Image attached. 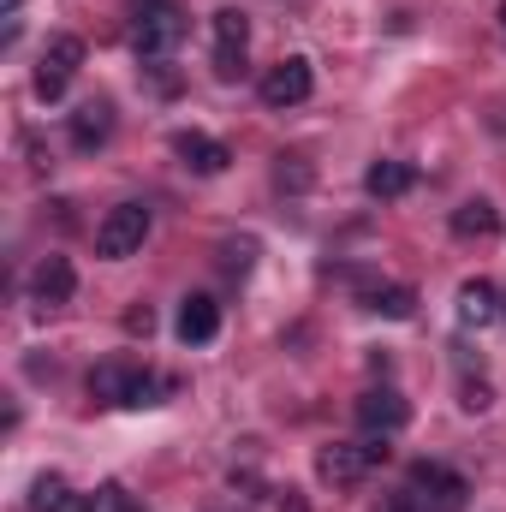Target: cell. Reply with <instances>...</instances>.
Wrapping results in <instances>:
<instances>
[{
    "instance_id": "6da1fadb",
    "label": "cell",
    "mask_w": 506,
    "mask_h": 512,
    "mask_svg": "<svg viewBox=\"0 0 506 512\" xmlns=\"http://www.w3.org/2000/svg\"><path fill=\"white\" fill-rule=\"evenodd\" d=\"M381 459H387V435H370V441H328V447L316 453V477L334 483V489H358Z\"/></svg>"
},
{
    "instance_id": "7a4b0ae2",
    "label": "cell",
    "mask_w": 506,
    "mask_h": 512,
    "mask_svg": "<svg viewBox=\"0 0 506 512\" xmlns=\"http://www.w3.org/2000/svg\"><path fill=\"white\" fill-rule=\"evenodd\" d=\"M143 239H149V209L143 203H114L102 215V227H96V256L126 262V256L143 251Z\"/></svg>"
},
{
    "instance_id": "3957f363",
    "label": "cell",
    "mask_w": 506,
    "mask_h": 512,
    "mask_svg": "<svg viewBox=\"0 0 506 512\" xmlns=\"http://www.w3.org/2000/svg\"><path fill=\"white\" fill-rule=\"evenodd\" d=\"M185 30H191V24H185V6H179V0H167L161 12L137 18V36H131V48H137V60H143V66H161V60H167V54L185 42Z\"/></svg>"
},
{
    "instance_id": "277c9868",
    "label": "cell",
    "mask_w": 506,
    "mask_h": 512,
    "mask_svg": "<svg viewBox=\"0 0 506 512\" xmlns=\"http://www.w3.org/2000/svg\"><path fill=\"white\" fill-rule=\"evenodd\" d=\"M411 489H417V501L429 512H465V495H471V483L453 465H441V459H417L411 465Z\"/></svg>"
},
{
    "instance_id": "5b68a950",
    "label": "cell",
    "mask_w": 506,
    "mask_h": 512,
    "mask_svg": "<svg viewBox=\"0 0 506 512\" xmlns=\"http://www.w3.org/2000/svg\"><path fill=\"white\" fill-rule=\"evenodd\" d=\"M78 66H84V36H48L42 66H36V96L42 102H60L66 84L78 78Z\"/></svg>"
},
{
    "instance_id": "8992f818",
    "label": "cell",
    "mask_w": 506,
    "mask_h": 512,
    "mask_svg": "<svg viewBox=\"0 0 506 512\" xmlns=\"http://www.w3.org/2000/svg\"><path fill=\"white\" fill-rule=\"evenodd\" d=\"M209 30H215V72L233 84V78H245V42H251V18L239 12V6H221L215 18H209Z\"/></svg>"
},
{
    "instance_id": "52a82bcc",
    "label": "cell",
    "mask_w": 506,
    "mask_h": 512,
    "mask_svg": "<svg viewBox=\"0 0 506 512\" xmlns=\"http://www.w3.org/2000/svg\"><path fill=\"white\" fill-rule=\"evenodd\" d=\"M310 90H316V72H310V60H298V54L262 72V102H268V108H298V102H310Z\"/></svg>"
},
{
    "instance_id": "ba28073f",
    "label": "cell",
    "mask_w": 506,
    "mask_h": 512,
    "mask_svg": "<svg viewBox=\"0 0 506 512\" xmlns=\"http://www.w3.org/2000/svg\"><path fill=\"white\" fill-rule=\"evenodd\" d=\"M405 423H411V405H405L399 387H370V393L358 399V429H364V435H399Z\"/></svg>"
},
{
    "instance_id": "9c48e42d",
    "label": "cell",
    "mask_w": 506,
    "mask_h": 512,
    "mask_svg": "<svg viewBox=\"0 0 506 512\" xmlns=\"http://www.w3.org/2000/svg\"><path fill=\"white\" fill-rule=\"evenodd\" d=\"M173 155H179L191 173H203V179L227 173V161H233V149H227L221 137H209V131H179V137H173Z\"/></svg>"
},
{
    "instance_id": "30bf717a",
    "label": "cell",
    "mask_w": 506,
    "mask_h": 512,
    "mask_svg": "<svg viewBox=\"0 0 506 512\" xmlns=\"http://www.w3.org/2000/svg\"><path fill=\"white\" fill-rule=\"evenodd\" d=\"M72 292H78V268L66 256H42L36 274H30V298L54 310V304H72Z\"/></svg>"
},
{
    "instance_id": "8fae6325",
    "label": "cell",
    "mask_w": 506,
    "mask_h": 512,
    "mask_svg": "<svg viewBox=\"0 0 506 512\" xmlns=\"http://www.w3.org/2000/svg\"><path fill=\"white\" fill-rule=\"evenodd\" d=\"M173 328H179L185 346H209V340L221 334V304H215L209 292H191V298L179 304V322H173Z\"/></svg>"
},
{
    "instance_id": "7c38bea8",
    "label": "cell",
    "mask_w": 506,
    "mask_h": 512,
    "mask_svg": "<svg viewBox=\"0 0 506 512\" xmlns=\"http://www.w3.org/2000/svg\"><path fill=\"white\" fill-rule=\"evenodd\" d=\"M411 185H417V167H411V161H370V167H364V191H370L376 203L405 197Z\"/></svg>"
},
{
    "instance_id": "4fadbf2b",
    "label": "cell",
    "mask_w": 506,
    "mask_h": 512,
    "mask_svg": "<svg viewBox=\"0 0 506 512\" xmlns=\"http://www.w3.org/2000/svg\"><path fill=\"white\" fill-rule=\"evenodd\" d=\"M495 316H501L495 280H465V286H459V322H465V328H489Z\"/></svg>"
},
{
    "instance_id": "5bb4252c",
    "label": "cell",
    "mask_w": 506,
    "mask_h": 512,
    "mask_svg": "<svg viewBox=\"0 0 506 512\" xmlns=\"http://www.w3.org/2000/svg\"><path fill=\"white\" fill-rule=\"evenodd\" d=\"M501 233V209L489 197H471L453 209V239H495Z\"/></svg>"
},
{
    "instance_id": "9a60e30c",
    "label": "cell",
    "mask_w": 506,
    "mask_h": 512,
    "mask_svg": "<svg viewBox=\"0 0 506 512\" xmlns=\"http://www.w3.org/2000/svg\"><path fill=\"white\" fill-rule=\"evenodd\" d=\"M364 310H376L387 322H405V316H417V292H411L405 280H376V286L364 292Z\"/></svg>"
},
{
    "instance_id": "2e32d148",
    "label": "cell",
    "mask_w": 506,
    "mask_h": 512,
    "mask_svg": "<svg viewBox=\"0 0 506 512\" xmlns=\"http://www.w3.org/2000/svg\"><path fill=\"white\" fill-rule=\"evenodd\" d=\"M108 131H114V108L108 102H84L78 114H72V149H102L108 143Z\"/></svg>"
},
{
    "instance_id": "e0dca14e",
    "label": "cell",
    "mask_w": 506,
    "mask_h": 512,
    "mask_svg": "<svg viewBox=\"0 0 506 512\" xmlns=\"http://www.w3.org/2000/svg\"><path fill=\"white\" fill-rule=\"evenodd\" d=\"M30 507H36V512H90V495H72L60 477H36Z\"/></svg>"
},
{
    "instance_id": "ac0fdd59",
    "label": "cell",
    "mask_w": 506,
    "mask_h": 512,
    "mask_svg": "<svg viewBox=\"0 0 506 512\" xmlns=\"http://www.w3.org/2000/svg\"><path fill=\"white\" fill-rule=\"evenodd\" d=\"M131 376H137V370H126V364H96V370H90V399H102V405H126Z\"/></svg>"
},
{
    "instance_id": "d6986e66",
    "label": "cell",
    "mask_w": 506,
    "mask_h": 512,
    "mask_svg": "<svg viewBox=\"0 0 506 512\" xmlns=\"http://www.w3.org/2000/svg\"><path fill=\"white\" fill-rule=\"evenodd\" d=\"M161 393H179V382H155L149 370H137V376H131L126 405H131V411H143V405H161Z\"/></svg>"
},
{
    "instance_id": "ffe728a7",
    "label": "cell",
    "mask_w": 506,
    "mask_h": 512,
    "mask_svg": "<svg viewBox=\"0 0 506 512\" xmlns=\"http://www.w3.org/2000/svg\"><path fill=\"white\" fill-rule=\"evenodd\" d=\"M251 262H256V239H227L221 245V268L227 274H251Z\"/></svg>"
},
{
    "instance_id": "44dd1931",
    "label": "cell",
    "mask_w": 506,
    "mask_h": 512,
    "mask_svg": "<svg viewBox=\"0 0 506 512\" xmlns=\"http://www.w3.org/2000/svg\"><path fill=\"white\" fill-rule=\"evenodd\" d=\"M90 512H137V501H131L120 483H102V489L90 495Z\"/></svg>"
},
{
    "instance_id": "7402d4cb",
    "label": "cell",
    "mask_w": 506,
    "mask_h": 512,
    "mask_svg": "<svg viewBox=\"0 0 506 512\" xmlns=\"http://www.w3.org/2000/svg\"><path fill=\"white\" fill-rule=\"evenodd\" d=\"M459 405H465V411H489V405H495V393H489V382H465V387H459Z\"/></svg>"
},
{
    "instance_id": "603a6c76",
    "label": "cell",
    "mask_w": 506,
    "mask_h": 512,
    "mask_svg": "<svg viewBox=\"0 0 506 512\" xmlns=\"http://www.w3.org/2000/svg\"><path fill=\"white\" fill-rule=\"evenodd\" d=\"M274 179H280L286 191H304V185H310V167H304V161H280V167H274Z\"/></svg>"
},
{
    "instance_id": "cb8c5ba5",
    "label": "cell",
    "mask_w": 506,
    "mask_h": 512,
    "mask_svg": "<svg viewBox=\"0 0 506 512\" xmlns=\"http://www.w3.org/2000/svg\"><path fill=\"white\" fill-rule=\"evenodd\" d=\"M381 512H429V507L417 501V489H399V495H393V501H387Z\"/></svg>"
},
{
    "instance_id": "d4e9b609",
    "label": "cell",
    "mask_w": 506,
    "mask_h": 512,
    "mask_svg": "<svg viewBox=\"0 0 506 512\" xmlns=\"http://www.w3.org/2000/svg\"><path fill=\"white\" fill-rule=\"evenodd\" d=\"M126 328H131V334H149V328H155V310H149V304L126 310Z\"/></svg>"
},
{
    "instance_id": "484cf974",
    "label": "cell",
    "mask_w": 506,
    "mask_h": 512,
    "mask_svg": "<svg viewBox=\"0 0 506 512\" xmlns=\"http://www.w3.org/2000/svg\"><path fill=\"white\" fill-rule=\"evenodd\" d=\"M274 512H310V507L298 501V489H280V501H274Z\"/></svg>"
},
{
    "instance_id": "4316f807",
    "label": "cell",
    "mask_w": 506,
    "mask_h": 512,
    "mask_svg": "<svg viewBox=\"0 0 506 512\" xmlns=\"http://www.w3.org/2000/svg\"><path fill=\"white\" fill-rule=\"evenodd\" d=\"M161 6H167V0H126L131 18H149V12H161Z\"/></svg>"
},
{
    "instance_id": "83f0119b",
    "label": "cell",
    "mask_w": 506,
    "mask_h": 512,
    "mask_svg": "<svg viewBox=\"0 0 506 512\" xmlns=\"http://www.w3.org/2000/svg\"><path fill=\"white\" fill-rule=\"evenodd\" d=\"M0 6H6V18H18V6H24V0H0Z\"/></svg>"
},
{
    "instance_id": "f1b7e54d",
    "label": "cell",
    "mask_w": 506,
    "mask_h": 512,
    "mask_svg": "<svg viewBox=\"0 0 506 512\" xmlns=\"http://www.w3.org/2000/svg\"><path fill=\"white\" fill-rule=\"evenodd\" d=\"M501 36H506V0H501Z\"/></svg>"
}]
</instances>
